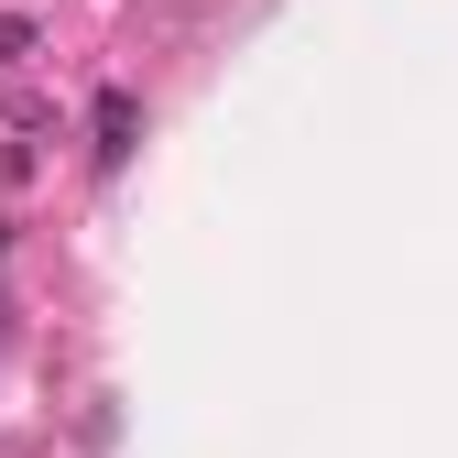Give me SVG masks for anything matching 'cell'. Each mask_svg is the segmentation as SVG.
<instances>
[{"label":"cell","mask_w":458,"mask_h":458,"mask_svg":"<svg viewBox=\"0 0 458 458\" xmlns=\"http://www.w3.org/2000/svg\"><path fill=\"white\" fill-rule=\"evenodd\" d=\"M131 142H142V98H131V88H98V109H88V153H98V175H121Z\"/></svg>","instance_id":"1"},{"label":"cell","mask_w":458,"mask_h":458,"mask_svg":"<svg viewBox=\"0 0 458 458\" xmlns=\"http://www.w3.org/2000/svg\"><path fill=\"white\" fill-rule=\"evenodd\" d=\"M33 44H44L33 12H0V66H33Z\"/></svg>","instance_id":"2"}]
</instances>
